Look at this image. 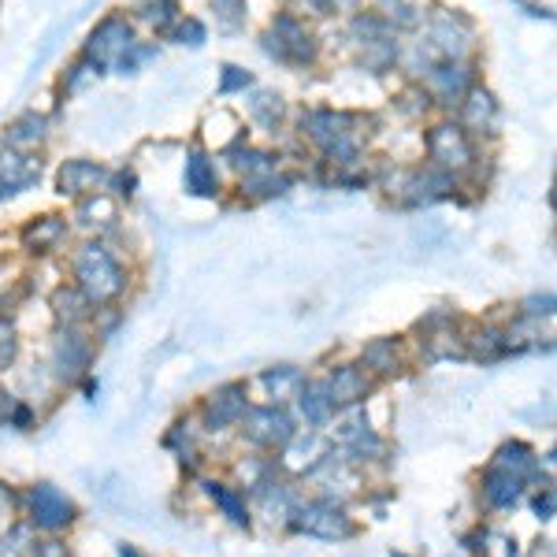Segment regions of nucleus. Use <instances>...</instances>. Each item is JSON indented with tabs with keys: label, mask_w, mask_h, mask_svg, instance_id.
<instances>
[{
	"label": "nucleus",
	"mask_w": 557,
	"mask_h": 557,
	"mask_svg": "<svg viewBox=\"0 0 557 557\" xmlns=\"http://www.w3.org/2000/svg\"><path fill=\"white\" fill-rule=\"evenodd\" d=\"M75 278H78V290L89 298V305H104V301L120 298L123 286H127L120 260L108 253L104 246H86L83 253H78Z\"/></svg>",
	"instance_id": "nucleus-1"
},
{
	"label": "nucleus",
	"mask_w": 557,
	"mask_h": 557,
	"mask_svg": "<svg viewBox=\"0 0 557 557\" xmlns=\"http://www.w3.org/2000/svg\"><path fill=\"white\" fill-rule=\"evenodd\" d=\"M134 30L127 20H120V15H108V20L97 26L94 34H89L86 41V64L89 67H120L127 71V52H134Z\"/></svg>",
	"instance_id": "nucleus-2"
},
{
	"label": "nucleus",
	"mask_w": 557,
	"mask_h": 557,
	"mask_svg": "<svg viewBox=\"0 0 557 557\" xmlns=\"http://www.w3.org/2000/svg\"><path fill=\"white\" fill-rule=\"evenodd\" d=\"M264 49L272 52L278 64L305 67V64H312V57H317V38L305 30V23L298 15H278L272 23V30L264 34Z\"/></svg>",
	"instance_id": "nucleus-3"
},
{
	"label": "nucleus",
	"mask_w": 557,
	"mask_h": 557,
	"mask_svg": "<svg viewBox=\"0 0 557 557\" xmlns=\"http://www.w3.org/2000/svg\"><path fill=\"white\" fill-rule=\"evenodd\" d=\"M242 435L249 438L253 446H264V450H283L286 443L294 438V424L283 409H246L242 412Z\"/></svg>",
	"instance_id": "nucleus-4"
},
{
	"label": "nucleus",
	"mask_w": 557,
	"mask_h": 557,
	"mask_svg": "<svg viewBox=\"0 0 557 557\" xmlns=\"http://www.w3.org/2000/svg\"><path fill=\"white\" fill-rule=\"evenodd\" d=\"M428 157L435 160V168L443 172H465L472 164V141L469 134L454 123H438V127L428 131Z\"/></svg>",
	"instance_id": "nucleus-5"
},
{
	"label": "nucleus",
	"mask_w": 557,
	"mask_h": 557,
	"mask_svg": "<svg viewBox=\"0 0 557 557\" xmlns=\"http://www.w3.org/2000/svg\"><path fill=\"white\" fill-rule=\"evenodd\" d=\"M424 86L438 104H461V97L472 89V67L465 60H443V64L428 67Z\"/></svg>",
	"instance_id": "nucleus-6"
},
{
	"label": "nucleus",
	"mask_w": 557,
	"mask_h": 557,
	"mask_svg": "<svg viewBox=\"0 0 557 557\" xmlns=\"http://www.w3.org/2000/svg\"><path fill=\"white\" fill-rule=\"evenodd\" d=\"M357 120L346 112H327V108H320V112H309L301 115V134H309L312 146H320L323 152H331L338 146V141H349L354 138Z\"/></svg>",
	"instance_id": "nucleus-7"
},
{
	"label": "nucleus",
	"mask_w": 557,
	"mask_h": 557,
	"mask_svg": "<svg viewBox=\"0 0 557 557\" xmlns=\"http://www.w3.org/2000/svg\"><path fill=\"white\" fill-rule=\"evenodd\" d=\"M30 520L45 532H60V528H67L75 520V506L52 483H41V487L30 491Z\"/></svg>",
	"instance_id": "nucleus-8"
},
{
	"label": "nucleus",
	"mask_w": 557,
	"mask_h": 557,
	"mask_svg": "<svg viewBox=\"0 0 557 557\" xmlns=\"http://www.w3.org/2000/svg\"><path fill=\"white\" fill-rule=\"evenodd\" d=\"M298 532L320 535V539H349L354 535V524L343 509H335L331 502H312V506L298 509V520H294Z\"/></svg>",
	"instance_id": "nucleus-9"
},
{
	"label": "nucleus",
	"mask_w": 557,
	"mask_h": 557,
	"mask_svg": "<svg viewBox=\"0 0 557 557\" xmlns=\"http://www.w3.org/2000/svg\"><path fill=\"white\" fill-rule=\"evenodd\" d=\"M428 49H435L443 60H465V52H469V26L457 15H435L428 26Z\"/></svg>",
	"instance_id": "nucleus-10"
},
{
	"label": "nucleus",
	"mask_w": 557,
	"mask_h": 557,
	"mask_svg": "<svg viewBox=\"0 0 557 557\" xmlns=\"http://www.w3.org/2000/svg\"><path fill=\"white\" fill-rule=\"evenodd\" d=\"M450 190H454V175L443 172V168H428V172L406 175L401 201L406 205H431V201H438V197H446Z\"/></svg>",
	"instance_id": "nucleus-11"
},
{
	"label": "nucleus",
	"mask_w": 557,
	"mask_h": 557,
	"mask_svg": "<svg viewBox=\"0 0 557 557\" xmlns=\"http://www.w3.org/2000/svg\"><path fill=\"white\" fill-rule=\"evenodd\" d=\"M89 364V343L78 335L75 327H67L64 335L57 338V354H52V368H57L60 380H78L83 368Z\"/></svg>",
	"instance_id": "nucleus-12"
},
{
	"label": "nucleus",
	"mask_w": 557,
	"mask_h": 557,
	"mask_svg": "<svg viewBox=\"0 0 557 557\" xmlns=\"http://www.w3.org/2000/svg\"><path fill=\"white\" fill-rule=\"evenodd\" d=\"M108 183V172L101 164H94V160H67L64 168H60V194H97L101 186Z\"/></svg>",
	"instance_id": "nucleus-13"
},
{
	"label": "nucleus",
	"mask_w": 557,
	"mask_h": 557,
	"mask_svg": "<svg viewBox=\"0 0 557 557\" xmlns=\"http://www.w3.org/2000/svg\"><path fill=\"white\" fill-rule=\"evenodd\" d=\"M38 175H41V164H34V160H26V157H15V152H0V197L26 190Z\"/></svg>",
	"instance_id": "nucleus-14"
},
{
	"label": "nucleus",
	"mask_w": 557,
	"mask_h": 557,
	"mask_svg": "<svg viewBox=\"0 0 557 557\" xmlns=\"http://www.w3.org/2000/svg\"><path fill=\"white\" fill-rule=\"evenodd\" d=\"M520 494H524V480L513 472H506V469H491L487 480H483V498H487L494 509L517 506Z\"/></svg>",
	"instance_id": "nucleus-15"
},
{
	"label": "nucleus",
	"mask_w": 557,
	"mask_h": 557,
	"mask_svg": "<svg viewBox=\"0 0 557 557\" xmlns=\"http://www.w3.org/2000/svg\"><path fill=\"white\" fill-rule=\"evenodd\" d=\"M494 115H498V104H494V97L487 89H469L461 101V131H491L494 127Z\"/></svg>",
	"instance_id": "nucleus-16"
},
{
	"label": "nucleus",
	"mask_w": 557,
	"mask_h": 557,
	"mask_svg": "<svg viewBox=\"0 0 557 557\" xmlns=\"http://www.w3.org/2000/svg\"><path fill=\"white\" fill-rule=\"evenodd\" d=\"M327 398H331V406H349V401H357V398H364L368 394V380H364V372L361 368H338L335 375H331L327 383Z\"/></svg>",
	"instance_id": "nucleus-17"
},
{
	"label": "nucleus",
	"mask_w": 557,
	"mask_h": 557,
	"mask_svg": "<svg viewBox=\"0 0 557 557\" xmlns=\"http://www.w3.org/2000/svg\"><path fill=\"white\" fill-rule=\"evenodd\" d=\"M186 190L197 197H212L220 190V175H215V164L205 152H190L186 157Z\"/></svg>",
	"instance_id": "nucleus-18"
},
{
	"label": "nucleus",
	"mask_w": 557,
	"mask_h": 557,
	"mask_svg": "<svg viewBox=\"0 0 557 557\" xmlns=\"http://www.w3.org/2000/svg\"><path fill=\"white\" fill-rule=\"evenodd\" d=\"M242 412H246L242 386H223L220 394H212V401H209V420H212V424H231V420H242Z\"/></svg>",
	"instance_id": "nucleus-19"
},
{
	"label": "nucleus",
	"mask_w": 557,
	"mask_h": 557,
	"mask_svg": "<svg viewBox=\"0 0 557 557\" xmlns=\"http://www.w3.org/2000/svg\"><path fill=\"white\" fill-rule=\"evenodd\" d=\"M298 398H301V412H305V420H309V424H323V420L335 412V406H331V398H327V386H323V383L298 386Z\"/></svg>",
	"instance_id": "nucleus-20"
},
{
	"label": "nucleus",
	"mask_w": 557,
	"mask_h": 557,
	"mask_svg": "<svg viewBox=\"0 0 557 557\" xmlns=\"http://www.w3.org/2000/svg\"><path fill=\"white\" fill-rule=\"evenodd\" d=\"M249 115H253V123L275 134V127L283 123V97L272 94V89H257L253 101H249Z\"/></svg>",
	"instance_id": "nucleus-21"
},
{
	"label": "nucleus",
	"mask_w": 557,
	"mask_h": 557,
	"mask_svg": "<svg viewBox=\"0 0 557 557\" xmlns=\"http://www.w3.org/2000/svg\"><path fill=\"white\" fill-rule=\"evenodd\" d=\"M45 138V120L41 115H23V120H15L12 127H8V134H4V141L12 149H34L38 141Z\"/></svg>",
	"instance_id": "nucleus-22"
},
{
	"label": "nucleus",
	"mask_w": 557,
	"mask_h": 557,
	"mask_svg": "<svg viewBox=\"0 0 557 557\" xmlns=\"http://www.w3.org/2000/svg\"><path fill=\"white\" fill-rule=\"evenodd\" d=\"M52 305H57V317L67 323V327H75L78 320H86L89 317V309H94V305H89V298L83 290H60L57 298H52Z\"/></svg>",
	"instance_id": "nucleus-23"
},
{
	"label": "nucleus",
	"mask_w": 557,
	"mask_h": 557,
	"mask_svg": "<svg viewBox=\"0 0 557 557\" xmlns=\"http://www.w3.org/2000/svg\"><path fill=\"white\" fill-rule=\"evenodd\" d=\"M242 190H249L253 197H275V194H286V190H290V178H286V175H275V168H268V172H257V175H246V178H242Z\"/></svg>",
	"instance_id": "nucleus-24"
},
{
	"label": "nucleus",
	"mask_w": 557,
	"mask_h": 557,
	"mask_svg": "<svg viewBox=\"0 0 557 557\" xmlns=\"http://www.w3.org/2000/svg\"><path fill=\"white\" fill-rule=\"evenodd\" d=\"M364 364L375 368V372H398V346L394 338H380L364 349Z\"/></svg>",
	"instance_id": "nucleus-25"
},
{
	"label": "nucleus",
	"mask_w": 557,
	"mask_h": 557,
	"mask_svg": "<svg viewBox=\"0 0 557 557\" xmlns=\"http://www.w3.org/2000/svg\"><path fill=\"white\" fill-rule=\"evenodd\" d=\"M138 12L157 26V30H168L172 23H178V4L175 0H141Z\"/></svg>",
	"instance_id": "nucleus-26"
},
{
	"label": "nucleus",
	"mask_w": 557,
	"mask_h": 557,
	"mask_svg": "<svg viewBox=\"0 0 557 557\" xmlns=\"http://www.w3.org/2000/svg\"><path fill=\"white\" fill-rule=\"evenodd\" d=\"M209 491H212L215 506H220L223 513H227L231 520H235L238 528H246V524H249V517H246V506H242V498H238L235 491H227V487H223V483H212Z\"/></svg>",
	"instance_id": "nucleus-27"
},
{
	"label": "nucleus",
	"mask_w": 557,
	"mask_h": 557,
	"mask_svg": "<svg viewBox=\"0 0 557 557\" xmlns=\"http://www.w3.org/2000/svg\"><path fill=\"white\" fill-rule=\"evenodd\" d=\"M60 235H64V223H60L57 215H45L41 223H34V227L26 231V242H30V246H38V249H49Z\"/></svg>",
	"instance_id": "nucleus-28"
},
{
	"label": "nucleus",
	"mask_w": 557,
	"mask_h": 557,
	"mask_svg": "<svg viewBox=\"0 0 557 557\" xmlns=\"http://www.w3.org/2000/svg\"><path fill=\"white\" fill-rule=\"evenodd\" d=\"M212 8L223 30H238L246 23V0H212Z\"/></svg>",
	"instance_id": "nucleus-29"
},
{
	"label": "nucleus",
	"mask_w": 557,
	"mask_h": 557,
	"mask_svg": "<svg viewBox=\"0 0 557 557\" xmlns=\"http://www.w3.org/2000/svg\"><path fill=\"white\" fill-rule=\"evenodd\" d=\"M264 383L272 386L275 398H283L286 391H298V386H301V375L294 372V368H275V372H268V375H264Z\"/></svg>",
	"instance_id": "nucleus-30"
},
{
	"label": "nucleus",
	"mask_w": 557,
	"mask_h": 557,
	"mask_svg": "<svg viewBox=\"0 0 557 557\" xmlns=\"http://www.w3.org/2000/svg\"><path fill=\"white\" fill-rule=\"evenodd\" d=\"M246 86H253V75L249 71H242L235 64H227L223 67V83H220V94L227 97V94H238V89H246Z\"/></svg>",
	"instance_id": "nucleus-31"
},
{
	"label": "nucleus",
	"mask_w": 557,
	"mask_h": 557,
	"mask_svg": "<svg viewBox=\"0 0 557 557\" xmlns=\"http://www.w3.org/2000/svg\"><path fill=\"white\" fill-rule=\"evenodd\" d=\"M172 38H178L183 45H201L205 41V26L197 23V20H178Z\"/></svg>",
	"instance_id": "nucleus-32"
},
{
	"label": "nucleus",
	"mask_w": 557,
	"mask_h": 557,
	"mask_svg": "<svg viewBox=\"0 0 557 557\" xmlns=\"http://www.w3.org/2000/svg\"><path fill=\"white\" fill-rule=\"evenodd\" d=\"M15 349H20V343H15V331L0 320V368H8L15 361Z\"/></svg>",
	"instance_id": "nucleus-33"
},
{
	"label": "nucleus",
	"mask_w": 557,
	"mask_h": 557,
	"mask_svg": "<svg viewBox=\"0 0 557 557\" xmlns=\"http://www.w3.org/2000/svg\"><path fill=\"white\" fill-rule=\"evenodd\" d=\"M34 557H67V550L60 543H45V546H38V554Z\"/></svg>",
	"instance_id": "nucleus-34"
},
{
	"label": "nucleus",
	"mask_w": 557,
	"mask_h": 557,
	"mask_svg": "<svg viewBox=\"0 0 557 557\" xmlns=\"http://www.w3.org/2000/svg\"><path fill=\"white\" fill-rule=\"evenodd\" d=\"M4 506L12 509V494H8V491H0V509H4Z\"/></svg>",
	"instance_id": "nucleus-35"
}]
</instances>
